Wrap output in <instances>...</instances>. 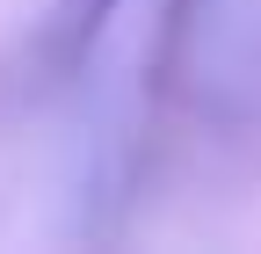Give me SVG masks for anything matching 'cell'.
I'll list each match as a JSON object with an SVG mask.
<instances>
[{
  "label": "cell",
  "mask_w": 261,
  "mask_h": 254,
  "mask_svg": "<svg viewBox=\"0 0 261 254\" xmlns=\"http://www.w3.org/2000/svg\"><path fill=\"white\" fill-rule=\"evenodd\" d=\"M116 8L123 0H51V51H58V66H80Z\"/></svg>",
  "instance_id": "6da1fadb"
},
{
  "label": "cell",
  "mask_w": 261,
  "mask_h": 254,
  "mask_svg": "<svg viewBox=\"0 0 261 254\" xmlns=\"http://www.w3.org/2000/svg\"><path fill=\"white\" fill-rule=\"evenodd\" d=\"M189 22H196V0H167V8H160V51H152V73L160 80L174 73V58L189 44Z\"/></svg>",
  "instance_id": "7a4b0ae2"
}]
</instances>
